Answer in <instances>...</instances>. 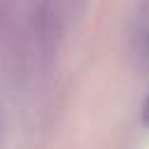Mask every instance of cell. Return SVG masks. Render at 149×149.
I'll return each instance as SVG.
<instances>
[{
  "label": "cell",
  "instance_id": "cell-1",
  "mask_svg": "<svg viewBox=\"0 0 149 149\" xmlns=\"http://www.w3.org/2000/svg\"><path fill=\"white\" fill-rule=\"evenodd\" d=\"M142 121H144V126L149 128V98H147V102H144V109H142Z\"/></svg>",
  "mask_w": 149,
  "mask_h": 149
}]
</instances>
